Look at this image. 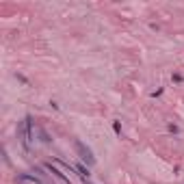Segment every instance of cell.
I'll list each match as a JSON object with an SVG mask.
<instances>
[{
  "label": "cell",
  "instance_id": "obj_2",
  "mask_svg": "<svg viewBox=\"0 0 184 184\" xmlns=\"http://www.w3.org/2000/svg\"><path fill=\"white\" fill-rule=\"evenodd\" d=\"M74 147H76L78 156H80V158H82V160H85V162L89 165V167H91V165H95V156H93V152H91V150H89V147H87L85 143H82V141L74 139Z\"/></svg>",
  "mask_w": 184,
  "mask_h": 184
},
{
  "label": "cell",
  "instance_id": "obj_3",
  "mask_svg": "<svg viewBox=\"0 0 184 184\" xmlns=\"http://www.w3.org/2000/svg\"><path fill=\"white\" fill-rule=\"evenodd\" d=\"M17 182H20V184H43L39 178L28 176V173H20V176H17Z\"/></svg>",
  "mask_w": 184,
  "mask_h": 184
},
{
  "label": "cell",
  "instance_id": "obj_1",
  "mask_svg": "<svg viewBox=\"0 0 184 184\" xmlns=\"http://www.w3.org/2000/svg\"><path fill=\"white\" fill-rule=\"evenodd\" d=\"M35 132H37V126H33V119L31 117H24L20 126H17V134H20V139H22V145L28 150L31 147V141L35 139Z\"/></svg>",
  "mask_w": 184,
  "mask_h": 184
},
{
  "label": "cell",
  "instance_id": "obj_5",
  "mask_svg": "<svg viewBox=\"0 0 184 184\" xmlns=\"http://www.w3.org/2000/svg\"><path fill=\"white\" fill-rule=\"evenodd\" d=\"M113 130H115L117 134H121V126H119V121H113Z\"/></svg>",
  "mask_w": 184,
  "mask_h": 184
},
{
  "label": "cell",
  "instance_id": "obj_4",
  "mask_svg": "<svg viewBox=\"0 0 184 184\" xmlns=\"http://www.w3.org/2000/svg\"><path fill=\"white\" fill-rule=\"evenodd\" d=\"M76 171H78V176H80V178H85V180H89V176H91L89 169L85 167V165H76Z\"/></svg>",
  "mask_w": 184,
  "mask_h": 184
},
{
  "label": "cell",
  "instance_id": "obj_6",
  "mask_svg": "<svg viewBox=\"0 0 184 184\" xmlns=\"http://www.w3.org/2000/svg\"><path fill=\"white\" fill-rule=\"evenodd\" d=\"M85 184H91V182H89V180H85Z\"/></svg>",
  "mask_w": 184,
  "mask_h": 184
}]
</instances>
